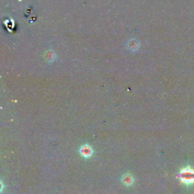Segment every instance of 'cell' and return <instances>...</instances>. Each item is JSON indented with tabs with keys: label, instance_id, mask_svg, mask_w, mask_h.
<instances>
[{
	"label": "cell",
	"instance_id": "6da1fadb",
	"mask_svg": "<svg viewBox=\"0 0 194 194\" xmlns=\"http://www.w3.org/2000/svg\"><path fill=\"white\" fill-rule=\"evenodd\" d=\"M180 178L184 184H193L194 182V171L190 168L183 169L180 173Z\"/></svg>",
	"mask_w": 194,
	"mask_h": 194
},
{
	"label": "cell",
	"instance_id": "7a4b0ae2",
	"mask_svg": "<svg viewBox=\"0 0 194 194\" xmlns=\"http://www.w3.org/2000/svg\"><path fill=\"white\" fill-rule=\"evenodd\" d=\"M80 153L85 159H89L93 154V150L89 145H83L80 148Z\"/></svg>",
	"mask_w": 194,
	"mask_h": 194
},
{
	"label": "cell",
	"instance_id": "3957f363",
	"mask_svg": "<svg viewBox=\"0 0 194 194\" xmlns=\"http://www.w3.org/2000/svg\"><path fill=\"white\" fill-rule=\"evenodd\" d=\"M122 182L125 186H132L134 184V178L130 174H126L122 177Z\"/></svg>",
	"mask_w": 194,
	"mask_h": 194
}]
</instances>
